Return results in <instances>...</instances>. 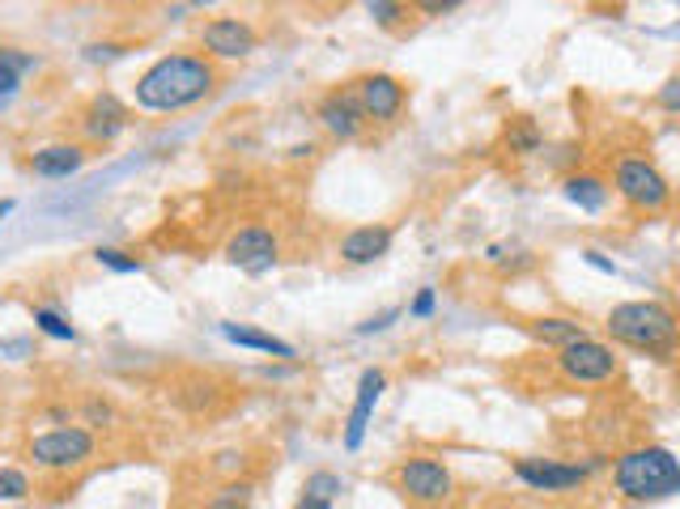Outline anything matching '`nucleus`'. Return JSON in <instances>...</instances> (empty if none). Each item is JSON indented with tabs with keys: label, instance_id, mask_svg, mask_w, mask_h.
Here are the masks:
<instances>
[{
	"label": "nucleus",
	"instance_id": "14",
	"mask_svg": "<svg viewBox=\"0 0 680 509\" xmlns=\"http://www.w3.org/2000/svg\"><path fill=\"white\" fill-rule=\"evenodd\" d=\"M391 242H396L391 225H357L341 238V259L354 264V268H366V264H375L391 251Z\"/></svg>",
	"mask_w": 680,
	"mask_h": 509
},
{
	"label": "nucleus",
	"instance_id": "21",
	"mask_svg": "<svg viewBox=\"0 0 680 509\" xmlns=\"http://www.w3.org/2000/svg\"><path fill=\"white\" fill-rule=\"evenodd\" d=\"M34 327H39L43 336H52V340H64V344L77 340V327L64 319L60 310H52V306H34Z\"/></svg>",
	"mask_w": 680,
	"mask_h": 509
},
{
	"label": "nucleus",
	"instance_id": "34",
	"mask_svg": "<svg viewBox=\"0 0 680 509\" xmlns=\"http://www.w3.org/2000/svg\"><path fill=\"white\" fill-rule=\"evenodd\" d=\"M451 9H456V0H442V4L430 0V4H421V13H451Z\"/></svg>",
	"mask_w": 680,
	"mask_h": 509
},
{
	"label": "nucleus",
	"instance_id": "1",
	"mask_svg": "<svg viewBox=\"0 0 680 509\" xmlns=\"http://www.w3.org/2000/svg\"><path fill=\"white\" fill-rule=\"evenodd\" d=\"M218 89V64L205 52H170L158 55L133 85V98L140 110L175 115L196 103H205Z\"/></svg>",
	"mask_w": 680,
	"mask_h": 509
},
{
	"label": "nucleus",
	"instance_id": "2",
	"mask_svg": "<svg viewBox=\"0 0 680 509\" xmlns=\"http://www.w3.org/2000/svg\"><path fill=\"white\" fill-rule=\"evenodd\" d=\"M604 327H608V336H613L617 344L651 352V357H672V352L680 349V319L672 315V306L651 301V297L613 306L608 319H604Z\"/></svg>",
	"mask_w": 680,
	"mask_h": 509
},
{
	"label": "nucleus",
	"instance_id": "28",
	"mask_svg": "<svg viewBox=\"0 0 680 509\" xmlns=\"http://www.w3.org/2000/svg\"><path fill=\"white\" fill-rule=\"evenodd\" d=\"M400 315H405L400 306H387V310H379V315H370V319H366V322H357V336H379V331H387V327H391V322L400 319Z\"/></svg>",
	"mask_w": 680,
	"mask_h": 509
},
{
	"label": "nucleus",
	"instance_id": "4",
	"mask_svg": "<svg viewBox=\"0 0 680 509\" xmlns=\"http://www.w3.org/2000/svg\"><path fill=\"white\" fill-rule=\"evenodd\" d=\"M613 188L638 213H663L668 200H672V183L663 179V170L651 158H638V153L617 158V166H613Z\"/></svg>",
	"mask_w": 680,
	"mask_h": 509
},
{
	"label": "nucleus",
	"instance_id": "22",
	"mask_svg": "<svg viewBox=\"0 0 680 509\" xmlns=\"http://www.w3.org/2000/svg\"><path fill=\"white\" fill-rule=\"evenodd\" d=\"M506 145H511V153H523V158H532V153H541V132H536V124L532 119H515L511 128H506Z\"/></svg>",
	"mask_w": 680,
	"mask_h": 509
},
{
	"label": "nucleus",
	"instance_id": "18",
	"mask_svg": "<svg viewBox=\"0 0 680 509\" xmlns=\"http://www.w3.org/2000/svg\"><path fill=\"white\" fill-rule=\"evenodd\" d=\"M34 68H39V55L13 52V47H4V52H0V110L22 94V77L34 73Z\"/></svg>",
	"mask_w": 680,
	"mask_h": 509
},
{
	"label": "nucleus",
	"instance_id": "30",
	"mask_svg": "<svg viewBox=\"0 0 680 509\" xmlns=\"http://www.w3.org/2000/svg\"><path fill=\"white\" fill-rule=\"evenodd\" d=\"M435 306H438V294L426 285L421 294L408 301V319H430V315H435Z\"/></svg>",
	"mask_w": 680,
	"mask_h": 509
},
{
	"label": "nucleus",
	"instance_id": "25",
	"mask_svg": "<svg viewBox=\"0 0 680 509\" xmlns=\"http://www.w3.org/2000/svg\"><path fill=\"white\" fill-rule=\"evenodd\" d=\"M94 259H98L103 268H111V272H124V276H133V272L145 268V264H140L136 255L119 251V246H98V251H94Z\"/></svg>",
	"mask_w": 680,
	"mask_h": 509
},
{
	"label": "nucleus",
	"instance_id": "36",
	"mask_svg": "<svg viewBox=\"0 0 680 509\" xmlns=\"http://www.w3.org/2000/svg\"><path fill=\"white\" fill-rule=\"evenodd\" d=\"M9 213H13V200H0V221H4Z\"/></svg>",
	"mask_w": 680,
	"mask_h": 509
},
{
	"label": "nucleus",
	"instance_id": "32",
	"mask_svg": "<svg viewBox=\"0 0 680 509\" xmlns=\"http://www.w3.org/2000/svg\"><path fill=\"white\" fill-rule=\"evenodd\" d=\"M0 357H9V361H27L30 340H0Z\"/></svg>",
	"mask_w": 680,
	"mask_h": 509
},
{
	"label": "nucleus",
	"instance_id": "35",
	"mask_svg": "<svg viewBox=\"0 0 680 509\" xmlns=\"http://www.w3.org/2000/svg\"><path fill=\"white\" fill-rule=\"evenodd\" d=\"M299 509H332V501H306V497H302Z\"/></svg>",
	"mask_w": 680,
	"mask_h": 509
},
{
	"label": "nucleus",
	"instance_id": "5",
	"mask_svg": "<svg viewBox=\"0 0 680 509\" xmlns=\"http://www.w3.org/2000/svg\"><path fill=\"white\" fill-rule=\"evenodd\" d=\"M396 488L405 492V501L421 509H438L456 497V476L447 463H438L430 455H412L396 467Z\"/></svg>",
	"mask_w": 680,
	"mask_h": 509
},
{
	"label": "nucleus",
	"instance_id": "24",
	"mask_svg": "<svg viewBox=\"0 0 680 509\" xmlns=\"http://www.w3.org/2000/svg\"><path fill=\"white\" fill-rule=\"evenodd\" d=\"M341 488H345V484H341L336 471H315V476H306V484H302V497H306V501H336Z\"/></svg>",
	"mask_w": 680,
	"mask_h": 509
},
{
	"label": "nucleus",
	"instance_id": "33",
	"mask_svg": "<svg viewBox=\"0 0 680 509\" xmlns=\"http://www.w3.org/2000/svg\"><path fill=\"white\" fill-rule=\"evenodd\" d=\"M583 264H592V268L604 272V276H617V264H613V259H604L599 251H583Z\"/></svg>",
	"mask_w": 680,
	"mask_h": 509
},
{
	"label": "nucleus",
	"instance_id": "16",
	"mask_svg": "<svg viewBox=\"0 0 680 509\" xmlns=\"http://www.w3.org/2000/svg\"><path fill=\"white\" fill-rule=\"evenodd\" d=\"M82 166H85V149L82 145H69V140L43 145V149H34V158H30V170H34L39 179H69V174H77Z\"/></svg>",
	"mask_w": 680,
	"mask_h": 509
},
{
	"label": "nucleus",
	"instance_id": "12",
	"mask_svg": "<svg viewBox=\"0 0 680 509\" xmlns=\"http://www.w3.org/2000/svg\"><path fill=\"white\" fill-rule=\"evenodd\" d=\"M383 391H387V374L383 370H362L357 378V395H354V407H349V421H345V450L354 455L362 450V442H366V430H370V421H375V407H379Z\"/></svg>",
	"mask_w": 680,
	"mask_h": 509
},
{
	"label": "nucleus",
	"instance_id": "23",
	"mask_svg": "<svg viewBox=\"0 0 680 509\" xmlns=\"http://www.w3.org/2000/svg\"><path fill=\"white\" fill-rule=\"evenodd\" d=\"M251 501H255V484L234 480V484H226L221 492H213V501L205 509H251Z\"/></svg>",
	"mask_w": 680,
	"mask_h": 509
},
{
	"label": "nucleus",
	"instance_id": "17",
	"mask_svg": "<svg viewBox=\"0 0 680 509\" xmlns=\"http://www.w3.org/2000/svg\"><path fill=\"white\" fill-rule=\"evenodd\" d=\"M218 331H221V340H230V344H239V349L269 352V357H281V361H294V357H299L290 340H281V336H272V331H260V327H243V322H221Z\"/></svg>",
	"mask_w": 680,
	"mask_h": 509
},
{
	"label": "nucleus",
	"instance_id": "20",
	"mask_svg": "<svg viewBox=\"0 0 680 509\" xmlns=\"http://www.w3.org/2000/svg\"><path fill=\"white\" fill-rule=\"evenodd\" d=\"M532 336H536L541 344H553V349L562 352L566 344L587 340V327H583V322H574V319H562V315H548V319L532 322Z\"/></svg>",
	"mask_w": 680,
	"mask_h": 509
},
{
	"label": "nucleus",
	"instance_id": "10",
	"mask_svg": "<svg viewBox=\"0 0 680 509\" xmlns=\"http://www.w3.org/2000/svg\"><path fill=\"white\" fill-rule=\"evenodd\" d=\"M354 89L366 110V124H396L408 103V85L391 73H366L362 81H354Z\"/></svg>",
	"mask_w": 680,
	"mask_h": 509
},
{
	"label": "nucleus",
	"instance_id": "7",
	"mask_svg": "<svg viewBox=\"0 0 680 509\" xmlns=\"http://www.w3.org/2000/svg\"><path fill=\"white\" fill-rule=\"evenodd\" d=\"M621 370V361H617V352L608 349V344H599V340H578V344H566V349L557 352V374L574 382V386H599V382H613Z\"/></svg>",
	"mask_w": 680,
	"mask_h": 509
},
{
	"label": "nucleus",
	"instance_id": "27",
	"mask_svg": "<svg viewBox=\"0 0 680 509\" xmlns=\"http://www.w3.org/2000/svg\"><path fill=\"white\" fill-rule=\"evenodd\" d=\"M366 13H370V18H375L379 26H387V30L400 26V22L408 18L405 4H387V0H370V4H366Z\"/></svg>",
	"mask_w": 680,
	"mask_h": 509
},
{
	"label": "nucleus",
	"instance_id": "19",
	"mask_svg": "<svg viewBox=\"0 0 680 509\" xmlns=\"http://www.w3.org/2000/svg\"><path fill=\"white\" fill-rule=\"evenodd\" d=\"M566 200H571L574 209H583V213H604V204H608V183L599 179V174H566Z\"/></svg>",
	"mask_w": 680,
	"mask_h": 509
},
{
	"label": "nucleus",
	"instance_id": "13",
	"mask_svg": "<svg viewBox=\"0 0 680 509\" xmlns=\"http://www.w3.org/2000/svg\"><path fill=\"white\" fill-rule=\"evenodd\" d=\"M315 119L324 124L327 136H336V140H357L362 128H366V110L357 103V89H332L320 98V107H315Z\"/></svg>",
	"mask_w": 680,
	"mask_h": 509
},
{
	"label": "nucleus",
	"instance_id": "9",
	"mask_svg": "<svg viewBox=\"0 0 680 509\" xmlns=\"http://www.w3.org/2000/svg\"><path fill=\"white\" fill-rule=\"evenodd\" d=\"M276 259H281V242L269 225H243L226 242V264H234L247 276H264L276 268Z\"/></svg>",
	"mask_w": 680,
	"mask_h": 509
},
{
	"label": "nucleus",
	"instance_id": "8",
	"mask_svg": "<svg viewBox=\"0 0 680 509\" xmlns=\"http://www.w3.org/2000/svg\"><path fill=\"white\" fill-rule=\"evenodd\" d=\"M599 463H562V458H541L523 455L515 458V476L536 492H571L578 484H587V476L596 471Z\"/></svg>",
	"mask_w": 680,
	"mask_h": 509
},
{
	"label": "nucleus",
	"instance_id": "6",
	"mask_svg": "<svg viewBox=\"0 0 680 509\" xmlns=\"http://www.w3.org/2000/svg\"><path fill=\"white\" fill-rule=\"evenodd\" d=\"M98 450L94 433L82 430V425H64V430H48L39 437H30L27 455L34 458V467L43 471H73V467H85Z\"/></svg>",
	"mask_w": 680,
	"mask_h": 509
},
{
	"label": "nucleus",
	"instance_id": "29",
	"mask_svg": "<svg viewBox=\"0 0 680 509\" xmlns=\"http://www.w3.org/2000/svg\"><path fill=\"white\" fill-rule=\"evenodd\" d=\"M655 107L668 110V115H680V77H668L655 94Z\"/></svg>",
	"mask_w": 680,
	"mask_h": 509
},
{
	"label": "nucleus",
	"instance_id": "15",
	"mask_svg": "<svg viewBox=\"0 0 680 509\" xmlns=\"http://www.w3.org/2000/svg\"><path fill=\"white\" fill-rule=\"evenodd\" d=\"M82 128L90 140H103V145H107V140H115V136L128 128V107H124L115 94H98V98L85 107Z\"/></svg>",
	"mask_w": 680,
	"mask_h": 509
},
{
	"label": "nucleus",
	"instance_id": "11",
	"mask_svg": "<svg viewBox=\"0 0 680 509\" xmlns=\"http://www.w3.org/2000/svg\"><path fill=\"white\" fill-rule=\"evenodd\" d=\"M200 43L209 60H247L260 47V34L247 18H209L200 30Z\"/></svg>",
	"mask_w": 680,
	"mask_h": 509
},
{
	"label": "nucleus",
	"instance_id": "3",
	"mask_svg": "<svg viewBox=\"0 0 680 509\" xmlns=\"http://www.w3.org/2000/svg\"><path fill=\"white\" fill-rule=\"evenodd\" d=\"M613 488L626 501L680 497V458L668 446H634L613 463Z\"/></svg>",
	"mask_w": 680,
	"mask_h": 509
},
{
	"label": "nucleus",
	"instance_id": "26",
	"mask_svg": "<svg viewBox=\"0 0 680 509\" xmlns=\"http://www.w3.org/2000/svg\"><path fill=\"white\" fill-rule=\"evenodd\" d=\"M27 497H30L27 471H18V467H0V501H27Z\"/></svg>",
	"mask_w": 680,
	"mask_h": 509
},
{
	"label": "nucleus",
	"instance_id": "31",
	"mask_svg": "<svg viewBox=\"0 0 680 509\" xmlns=\"http://www.w3.org/2000/svg\"><path fill=\"white\" fill-rule=\"evenodd\" d=\"M115 55H124L119 43H90V47H85V60H90V64H103V60H115Z\"/></svg>",
	"mask_w": 680,
	"mask_h": 509
}]
</instances>
